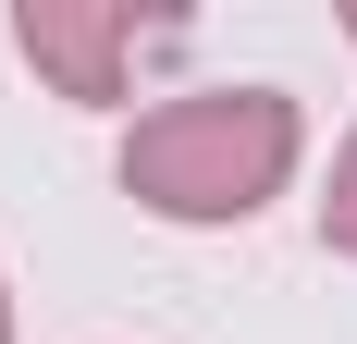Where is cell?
<instances>
[{
  "mask_svg": "<svg viewBox=\"0 0 357 344\" xmlns=\"http://www.w3.org/2000/svg\"><path fill=\"white\" fill-rule=\"evenodd\" d=\"M296 172V99L284 86H185L123 136V197L160 221H247Z\"/></svg>",
  "mask_w": 357,
  "mask_h": 344,
  "instance_id": "6da1fadb",
  "label": "cell"
},
{
  "mask_svg": "<svg viewBox=\"0 0 357 344\" xmlns=\"http://www.w3.org/2000/svg\"><path fill=\"white\" fill-rule=\"evenodd\" d=\"M148 37L160 25H148L136 0H25V13H13V49H25L62 99H123V62H136Z\"/></svg>",
  "mask_w": 357,
  "mask_h": 344,
  "instance_id": "7a4b0ae2",
  "label": "cell"
},
{
  "mask_svg": "<svg viewBox=\"0 0 357 344\" xmlns=\"http://www.w3.org/2000/svg\"><path fill=\"white\" fill-rule=\"evenodd\" d=\"M321 246L357 258V136H345V160H333V185H321Z\"/></svg>",
  "mask_w": 357,
  "mask_h": 344,
  "instance_id": "3957f363",
  "label": "cell"
},
{
  "mask_svg": "<svg viewBox=\"0 0 357 344\" xmlns=\"http://www.w3.org/2000/svg\"><path fill=\"white\" fill-rule=\"evenodd\" d=\"M0 344H13V295H0Z\"/></svg>",
  "mask_w": 357,
  "mask_h": 344,
  "instance_id": "277c9868",
  "label": "cell"
},
{
  "mask_svg": "<svg viewBox=\"0 0 357 344\" xmlns=\"http://www.w3.org/2000/svg\"><path fill=\"white\" fill-rule=\"evenodd\" d=\"M345 37H357V0H345Z\"/></svg>",
  "mask_w": 357,
  "mask_h": 344,
  "instance_id": "5b68a950",
  "label": "cell"
}]
</instances>
